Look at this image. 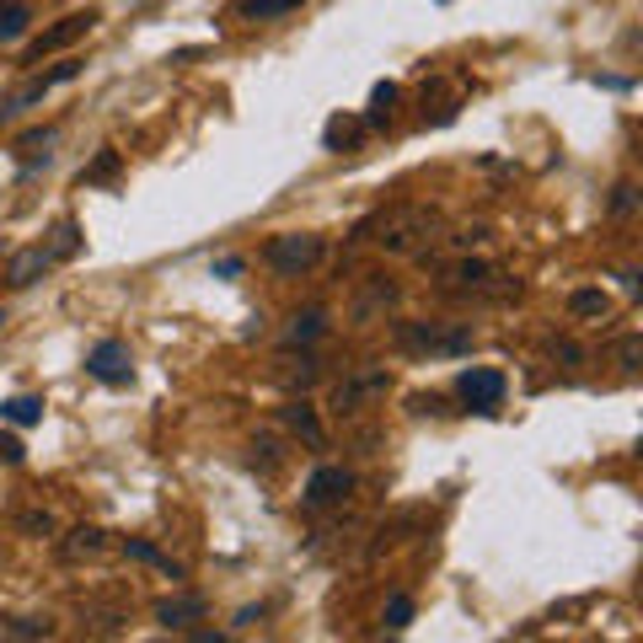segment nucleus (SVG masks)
I'll use <instances>...</instances> for the list:
<instances>
[{"mask_svg": "<svg viewBox=\"0 0 643 643\" xmlns=\"http://www.w3.org/2000/svg\"><path fill=\"white\" fill-rule=\"evenodd\" d=\"M317 258H322V237L317 231H279L263 247V263L284 279H301L307 269H317Z\"/></svg>", "mask_w": 643, "mask_h": 643, "instance_id": "1", "label": "nucleus"}, {"mask_svg": "<svg viewBox=\"0 0 643 643\" xmlns=\"http://www.w3.org/2000/svg\"><path fill=\"white\" fill-rule=\"evenodd\" d=\"M402 343L419 354L461 360V354H472V328L466 322H402Z\"/></svg>", "mask_w": 643, "mask_h": 643, "instance_id": "2", "label": "nucleus"}, {"mask_svg": "<svg viewBox=\"0 0 643 643\" xmlns=\"http://www.w3.org/2000/svg\"><path fill=\"white\" fill-rule=\"evenodd\" d=\"M456 392L472 413H499V402H504V392H510V381H504L499 370H461Z\"/></svg>", "mask_w": 643, "mask_h": 643, "instance_id": "3", "label": "nucleus"}, {"mask_svg": "<svg viewBox=\"0 0 643 643\" xmlns=\"http://www.w3.org/2000/svg\"><path fill=\"white\" fill-rule=\"evenodd\" d=\"M87 375H97L102 386H129V375H134L129 343H119V338H102L92 354H87Z\"/></svg>", "mask_w": 643, "mask_h": 643, "instance_id": "4", "label": "nucleus"}, {"mask_svg": "<svg viewBox=\"0 0 643 643\" xmlns=\"http://www.w3.org/2000/svg\"><path fill=\"white\" fill-rule=\"evenodd\" d=\"M92 28H97V11H70V17H64L60 28H49L43 38H32V43H28V54H22V64H38L43 54H54V49H70L76 38H87Z\"/></svg>", "mask_w": 643, "mask_h": 643, "instance_id": "5", "label": "nucleus"}, {"mask_svg": "<svg viewBox=\"0 0 643 643\" xmlns=\"http://www.w3.org/2000/svg\"><path fill=\"white\" fill-rule=\"evenodd\" d=\"M354 493V472L349 466H317L307 478V504L311 510H333V504H343Z\"/></svg>", "mask_w": 643, "mask_h": 643, "instance_id": "6", "label": "nucleus"}, {"mask_svg": "<svg viewBox=\"0 0 643 643\" xmlns=\"http://www.w3.org/2000/svg\"><path fill=\"white\" fill-rule=\"evenodd\" d=\"M381 231H386V237H381L386 252H413L419 237L429 231V214L424 210H398V214H386V220H381Z\"/></svg>", "mask_w": 643, "mask_h": 643, "instance_id": "7", "label": "nucleus"}, {"mask_svg": "<svg viewBox=\"0 0 643 643\" xmlns=\"http://www.w3.org/2000/svg\"><path fill=\"white\" fill-rule=\"evenodd\" d=\"M398 307V284L392 279H370L365 290L354 295V322H375L381 311H392Z\"/></svg>", "mask_w": 643, "mask_h": 643, "instance_id": "8", "label": "nucleus"}, {"mask_svg": "<svg viewBox=\"0 0 643 643\" xmlns=\"http://www.w3.org/2000/svg\"><path fill=\"white\" fill-rule=\"evenodd\" d=\"M155 622H161L167 633H183V627H193V622H204V601H199V595L161 601V606H155Z\"/></svg>", "mask_w": 643, "mask_h": 643, "instance_id": "9", "label": "nucleus"}, {"mask_svg": "<svg viewBox=\"0 0 643 643\" xmlns=\"http://www.w3.org/2000/svg\"><path fill=\"white\" fill-rule=\"evenodd\" d=\"M381 392H386V370H365V375L338 386V413H354L365 398H381Z\"/></svg>", "mask_w": 643, "mask_h": 643, "instance_id": "10", "label": "nucleus"}, {"mask_svg": "<svg viewBox=\"0 0 643 643\" xmlns=\"http://www.w3.org/2000/svg\"><path fill=\"white\" fill-rule=\"evenodd\" d=\"M76 76H81V60L54 64V70H49L43 81H32V87H28L22 97H11V113H22V108H32V102H43V97L54 92V87H64V81H76Z\"/></svg>", "mask_w": 643, "mask_h": 643, "instance_id": "11", "label": "nucleus"}, {"mask_svg": "<svg viewBox=\"0 0 643 643\" xmlns=\"http://www.w3.org/2000/svg\"><path fill=\"white\" fill-rule=\"evenodd\" d=\"M54 258H49V247H28V252H17L11 258V269H6V284L11 290H28L32 279H43V269H49Z\"/></svg>", "mask_w": 643, "mask_h": 643, "instance_id": "12", "label": "nucleus"}, {"mask_svg": "<svg viewBox=\"0 0 643 643\" xmlns=\"http://www.w3.org/2000/svg\"><path fill=\"white\" fill-rule=\"evenodd\" d=\"M123 552L134 557V563H145V569H155V574H167V580H183V563H172L161 547H151L145 536H123Z\"/></svg>", "mask_w": 643, "mask_h": 643, "instance_id": "13", "label": "nucleus"}, {"mask_svg": "<svg viewBox=\"0 0 643 643\" xmlns=\"http://www.w3.org/2000/svg\"><path fill=\"white\" fill-rule=\"evenodd\" d=\"M108 547V536H102V531H97V525H76V531H70V536H64V557H70V563H81V557H97V552Z\"/></svg>", "mask_w": 643, "mask_h": 643, "instance_id": "14", "label": "nucleus"}, {"mask_svg": "<svg viewBox=\"0 0 643 643\" xmlns=\"http://www.w3.org/2000/svg\"><path fill=\"white\" fill-rule=\"evenodd\" d=\"M322 333H328V311H301V317H290L284 343H290V349H295V343H317Z\"/></svg>", "mask_w": 643, "mask_h": 643, "instance_id": "15", "label": "nucleus"}, {"mask_svg": "<svg viewBox=\"0 0 643 643\" xmlns=\"http://www.w3.org/2000/svg\"><path fill=\"white\" fill-rule=\"evenodd\" d=\"M307 0H242L237 11H242L247 22H274V17H290V11H301Z\"/></svg>", "mask_w": 643, "mask_h": 643, "instance_id": "16", "label": "nucleus"}, {"mask_svg": "<svg viewBox=\"0 0 643 643\" xmlns=\"http://www.w3.org/2000/svg\"><path fill=\"white\" fill-rule=\"evenodd\" d=\"M279 419L295 429V434H307L311 445H322V424H317V413H311L307 402H284V408H279Z\"/></svg>", "mask_w": 643, "mask_h": 643, "instance_id": "17", "label": "nucleus"}, {"mask_svg": "<svg viewBox=\"0 0 643 643\" xmlns=\"http://www.w3.org/2000/svg\"><path fill=\"white\" fill-rule=\"evenodd\" d=\"M0 639H54V622H38V616H6V622H0Z\"/></svg>", "mask_w": 643, "mask_h": 643, "instance_id": "18", "label": "nucleus"}, {"mask_svg": "<svg viewBox=\"0 0 643 643\" xmlns=\"http://www.w3.org/2000/svg\"><path fill=\"white\" fill-rule=\"evenodd\" d=\"M0 419H6V424H38V419H43V402L38 398H6L0 402Z\"/></svg>", "mask_w": 643, "mask_h": 643, "instance_id": "19", "label": "nucleus"}, {"mask_svg": "<svg viewBox=\"0 0 643 643\" xmlns=\"http://www.w3.org/2000/svg\"><path fill=\"white\" fill-rule=\"evenodd\" d=\"M392 102H398V87H392V81H381V87L370 92V113H365V123H370V129H381V123H392Z\"/></svg>", "mask_w": 643, "mask_h": 643, "instance_id": "20", "label": "nucleus"}, {"mask_svg": "<svg viewBox=\"0 0 643 643\" xmlns=\"http://www.w3.org/2000/svg\"><path fill=\"white\" fill-rule=\"evenodd\" d=\"M32 17L28 6H0V43H17V38H28Z\"/></svg>", "mask_w": 643, "mask_h": 643, "instance_id": "21", "label": "nucleus"}, {"mask_svg": "<svg viewBox=\"0 0 643 643\" xmlns=\"http://www.w3.org/2000/svg\"><path fill=\"white\" fill-rule=\"evenodd\" d=\"M489 263L483 258H461V263H451V284H466V290H483L489 284Z\"/></svg>", "mask_w": 643, "mask_h": 643, "instance_id": "22", "label": "nucleus"}, {"mask_svg": "<svg viewBox=\"0 0 643 643\" xmlns=\"http://www.w3.org/2000/svg\"><path fill=\"white\" fill-rule=\"evenodd\" d=\"M569 311H574V317H606V311H612V301H606V290H574Z\"/></svg>", "mask_w": 643, "mask_h": 643, "instance_id": "23", "label": "nucleus"}, {"mask_svg": "<svg viewBox=\"0 0 643 643\" xmlns=\"http://www.w3.org/2000/svg\"><path fill=\"white\" fill-rule=\"evenodd\" d=\"M49 145H54V129H32V134H22V140H17V151L28 155V167H38V155L49 161Z\"/></svg>", "mask_w": 643, "mask_h": 643, "instance_id": "24", "label": "nucleus"}, {"mask_svg": "<svg viewBox=\"0 0 643 643\" xmlns=\"http://www.w3.org/2000/svg\"><path fill=\"white\" fill-rule=\"evenodd\" d=\"M354 134H360V123L354 119H333L328 129H322V145H328V151H343V145H354Z\"/></svg>", "mask_w": 643, "mask_h": 643, "instance_id": "25", "label": "nucleus"}, {"mask_svg": "<svg viewBox=\"0 0 643 643\" xmlns=\"http://www.w3.org/2000/svg\"><path fill=\"white\" fill-rule=\"evenodd\" d=\"M616 360H622V370L633 375V370L643 365V338H639V333H627V338H622V343H616Z\"/></svg>", "mask_w": 643, "mask_h": 643, "instance_id": "26", "label": "nucleus"}, {"mask_svg": "<svg viewBox=\"0 0 643 643\" xmlns=\"http://www.w3.org/2000/svg\"><path fill=\"white\" fill-rule=\"evenodd\" d=\"M408 622H413V601H408V595H392V601H386V627L402 633Z\"/></svg>", "mask_w": 643, "mask_h": 643, "instance_id": "27", "label": "nucleus"}, {"mask_svg": "<svg viewBox=\"0 0 643 643\" xmlns=\"http://www.w3.org/2000/svg\"><path fill=\"white\" fill-rule=\"evenodd\" d=\"M113 172H119V151H102L92 167L81 172V183H102V178H113Z\"/></svg>", "mask_w": 643, "mask_h": 643, "instance_id": "28", "label": "nucleus"}, {"mask_svg": "<svg viewBox=\"0 0 643 643\" xmlns=\"http://www.w3.org/2000/svg\"><path fill=\"white\" fill-rule=\"evenodd\" d=\"M633 210H639V188H633V183H616V188H612V214L622 220V214H633Z\"/></svg>", "mask_w": 643, "mask_h": 643, "instance_id": "29", "label": "nucleus"}, {"mask_svg": "<svg viewBox=\"0 0 643 643\" xmlns=\"http://www.w3.org/2000/svg\"><path fill=\"white\" fill-rule=\"evenodd\" d=\"M76 247H81V231H76V225H70V220H64V225H60V242L49 247V258H70V252H76Z\"/></svg>", "mask_w": 643, "mask_h": 643, "instance_id": "30", "label": "nucleus"}, {"mask_svg": "<svg viewBox=\"0 0 643 643\" xmlns=\"http://www.w3.org/2000/svg\"><path fill=\"white\" fill-rule=\"evenodd\" d=\"M22 456H28V445L17 434H0V466H17Z\"/></svg>", "mask_w": 643, "mask_h": 643, "instance_id": "31", "label": "nucleus"}, {"mask_svg": "<svg viewBox=\"0 0 643 643\" xmlns=\"http://www.w3.org/2000/svg\"><path fill=\"white\" fill-rule=\"evenodd\" d=\"M552 360H563V365H580V343H569V338H552Z\"/></svg>", "mask_w": 643, "mask_h": 643, "instance_id": "32", "label": "nucleus"}, {"mask_svg": "<svg viewBox=\"0 0 643 643\" xmlns=\"http://www.w3.org/2000/svg\"><path fill=\"white\" fill-rule=\"evenodd\" d=\"M242 269H247L242 258H220V263H214V274H220V279H237Z\"/></svg>", "mask_w": 643, "mask_h": 643, "instance_id": "33", "label": "nucleus"}, {"mask_svg": "<svg viewBox=\"0 0 643 643\" xmlns=\"http://www.w3.org/2000/svg\"><path fill=\"white\" fill-rule=\"evenodd\" d=\"M22 525H28V531H54V521H49V515H38V510H32V515H22Z\"/></svg>", "mask_w": 643, "mask_h": 643, "instance_id": "34", "label": "nucleus"}]
</instances>
